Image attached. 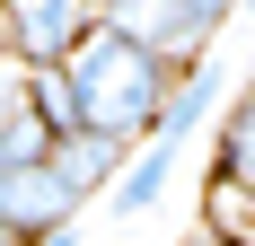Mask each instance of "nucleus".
Instances as JSON below:
<instances>
[{
  "instance_id": "obj_1",
  "label": "nucleus",
  "mask_w": 255,
  "mask_h": 246,
  "mask_svg": "<svg viewBox=\"0 0 255 246\" xmlns=\"http://www.w3.org/2000/svg\"><path fill=\"white\" fill-rule=\"evenodd\" d=\"M62 79H71V97H79V132H106V141H124V149L141 132H158V115H167V62L124 18L88 26L79 53L62 62Z\"/></svg>"
},
{
  "instance_id": "obj_2",
  "label": "nucleus",
  "mask_w": 255,
  "mask_h": 246,
  "mask_svg": "<svg viewBox=\"0 0 255 246\" xmlns=\"http://www.w3.org/2000/svg\"><path fill=\"white\" fill-rule=\"evenodd\" d=\"M88 26H97L88 0H0V35H9V62H18V71H53V62H71Z\"/></svg>"
},
{
  "instance_id": "obj_3",
  "label": "nucleus",
  "mask_w": 255,
  "mask_h": 246,
  "mask_svg": "<svg viewBox=\"0 0 255 246\" xmlns=\"http://www.w3.org/2000/svg\"><path fill=\"white\" fill-rule=\"evenodd\" d=\"M229 18H238V0H132V9H124L132 35H141L158 62H185V71L203 62V44H211Z\"/></svg>"
},
{
  "instance_id": "obj_4",
  "label": "nucleus",
  "mask_w": 255,
  "mask_h": 246,
  "mask_svg": "<svg viewBox=\"0 0 255 246\" xmlns=\"http://www.w3.org/2000/svg\"><path fill=\"white\" fill-rule=\"evenodd\" d=\"M79 220V202L53 185V167H0V229L18 246H35L44 229H71Z\"/></svg>"
},
{
  "instance_id": "obj_5",
  "label": "nucleus",
  "mask_w": 255,
  "mask_h": 246,
  "mask_svg": "<svg viewBox=\"0 0 255 246\" xmlns=\"http://www.w3.org/2000/svg\"><path fill=\"white\" fill-rule=\"evenodd\" d=\"M124 158H132V149H124V141H106V132H62V141L44 149V167H53V185H62V194H71L79 211H88V202H97L106 185L124 176Z\"/></svg>"
},
{
  "instance_id": "obj_6",
  "label": "nucleus",
  "mask_w": 255,
  "mask_h": 246,
  "mask_svg": "<svg viewBox=\"0 0 255 246\" xmlns=\"http://www.w3.org/2000/svg\"><path fill=\"white\" fill-rule=\"evenodd\" d=\"M176 158H185V141L150 132V141H141V149L124 158V176L106 185V211H115V220H141V211H150V202L167 194V185H176Z\"/></svg>"
},
{
  "instance_id": "obj_7",
  "label": "nucleus",
  "mask_w": 255,
  "mask_h": 246,
  "mask_svg": "<svg viewBox=\"0 0 255 246\" xmlns=\"http://www.w3.org/2000/svg\"><path fill=\"white\" fill-rule=\"evenodd\" d=\"M44 149H53V132L26 106V71L0 62V167H44Z\"/></svg>"
},
{
  "instance_id": "obj_8",
  "label": "nucleus",
  "mask_w": 255,
  "mask_h": 246,
  "mask_svg": "<svg viewBox=\"0 0 255 246\" xmlns=\"http://www.w3.org/2000/svg\"><path fill=\"white\" fill-rule=\"evenodd\" d=\"M194 238H211V246H255V194L238 185V176L211 167V185H203V229H194Z\"/></svg>"
},
{
  "instance_id": "obj_9",
  "label": "nucleus",
  "mask_w": 255,
  "mask_h": 246,
  "mask_svg": "<svg viewBox=\"0 0 255 246\" xmlns=\"http://www.w3.org/2000/svg\"><path fill=\"white\" fill-rule=\"evenodd\" d=\"M211 106H220V62H194V71H185V88L167 97V115H158V132H167V141H194Z\"/></svg>"
},
{
  "instance_id": "obj_10",
  "label": "nucleus",
  "mask_w": 255,
  "mask_h": 246,
  "mask_svg": "<svg viewBox=\"0 0 255 246\" xmlns=\"http://www.w3.org/2000/svg\"><path fill=\"white\" fill-rule=\"evenodd\" d=\"M220 176H238L255 194V88L229 106V123H220Z\"/></svg>"
},
{
  "instance_id": "obj_11",
  "label": "nucleus",
  "mask_w": 255,
  "mask_h": 246,
  "mask_svg": "<svg viewBox=\"0 0 255 246\" xmlns=\"http://www.w3.org/2000/svg\"><path fill=\"white\" fill-rule=\"evenodd\" d=\"M26 106L44 115L53 141H62V132H79V97H71V79H62V62H53V71H26Z\"/></svg>"
},
{
  "instance_id": "obj_12",
  "label": "nucleus",
  "mask_w": 255,
  "mask_h": 246,
  "mask_svg": "<svg viewBox=\"0 0 255 246\" xmlns=\"http://www.w3.org/2000/svg\"><path fill=\"white\" fill-rule=\"evenodd\" d=\"M35 246H79V220H71V229H44Z\"/></svg>"
},
{
  "instance_id": "obj_13",
  "label": "nucleus",
  "mask_w": 255,
  "mask_h": 246,
  "mask_svg": "<svg viewBox=\"0 0 255 246\" xmlns=\"http://www.w3.org/2000/svg\"><path fill=\"white\" fill-rule=\"evenodd\" d=\"M88 9H97V18H124V9H132V0H88Z\"/></svg>"
},
{
  "instance_id": "obj_14",
  "label": "nucleus",
  "mask_w": 255,
  "mask_h": 246,
  "mask_svg": "<svg viewBox=\"0 0 255 246\" xmlns=\"http://www.w3.org/2000/svg\"><path fill=\"white\" fill-rule=\"evenodd\" d=\"M238 9H247V18H255V0H238Z\"/></svg>"
},
{
  "instance_id": "obj_15",
  "label": "nucleus",
  "mask_w": 255,
  "mask_h": 246,
  "mask_svg": "<svg viewBox=\"0 0 255 246\" xmlns=\"http://www.w3.org/2000/svg\"><path fill=\"white\" fill-rule=\"evenodd\" d=\"M0 246H18V238H9V229H0Z\"/></svg>"
},
{
  "instance_id": "obj_16",
  "label": "nucleus",
  "mask_w": 255,
  "mask_h": 246,
  "mask_svg": "<svg viewBox=\"0 0 255 246\" xmlns=\"http://www.w3.org/2000/svg\"><path fill=\"white\" fill-rule=\"evenodd\" d=\"M185 246H211V238H185Z\"/></svg>"
}]
</instances>
